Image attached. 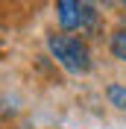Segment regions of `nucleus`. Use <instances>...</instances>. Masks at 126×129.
<instances>
[{
    "label": "nucleus",
    "instance_id": "2",
    "mask_svg": "<svg viewBox=\"0 0 126 129\" xmlns=\"http://www.w3.org/2000/svg\"><path fill=\"white\" fill-rule=\"evenodd\" d=\"M109 50H111V56H114V59L126 62V26H120V29L111 32V38H109Z\"/></svg>",
    "mask_w": 126,
    "mask_h": 129
},
{
    "label": "nucleus",
    "instance_id": "1",
    "mask_svg": "<svg viewBox=\"0 0 126 129\" xmlns=\"http://www.w3.org/2000/svg\"><path fill=\"white\" fill-rule=\"evenodd\" d=\"M47 50L56 62L62 64L68 73H88L91 71V50H88V41L71 35V32H50L47 35Z\"/></svg>",
    "mask_w": 126,
    "mask_h": 129
},
{
    "label": "nucleus",
    "instance_id": "3",
    "mask_svg": "<svg viewBox=\"0 0 126 129\" xmlns=\"http://www.w3.org/2000/svg\"><path fill=\"white\" fill-rule=\"evenodd\" d=\"M106 97H109V103L114 106V109H126V85L109 82V85H106Z\"/></svg>",
    "mask_w": 126,
    "mask_h": 129
},
{
    "label": "nucleus",
    "instance_id": "4",
    "mask_svg": "<svg viewBox=\"0 0 126 129\" xmlns=\"http://www.w3.org/2000/svg\"><path fill=\"white\" fill-rule=\"evenodd\" d=\"M120 6H126V0H120Z\"/></svg>",
    "mask_w": 126,
    "mask_h": 129
}]
</instances>
